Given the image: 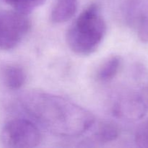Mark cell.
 Returning a JSON list of instances; mask_svg holds the SVG:
<instances>
[{
    "mask_svg": "<svg viewBox=\"0 0 148 148\" xmlns=\"http://www.w3.org/2000/svg\"><path fill=\"white\" fill-rule=\"evenodd\" d=\"M21 103L28 114L55 135L80 136L95 122L92 113L58 95L27 92L21 98Z\"/></svg>",
    "mask_w": 148,
    "mask_h": 148,
    "instance_id": "obj_1",
    "label": "cell"
},
{
    "mask_svg": "<svg viewBox=\"0 0 148 148\" xmlns=\"http://www.w3.org/2000/svg\"><path fill=\"white\" fill-rule=\"evenodd\" d=\"M106 24L97 3L81 12L66 32V43L75 53L87 56L95 52L106 33Z\"/></svg>",
    "mask_w": 148,
    "mask_h": 148,
    "instance_id": "obj_2",
    "label": "cell"
},
{
    "mask_svg": "<svg viewBox=\"0 0 148 148\" xmlns=\"http://www.w3.org/2000/svg\"><path fill=\"white\" fill-rule=\"evenodd\" d=\"M41 139L38 128L25 119H14L8 121L1 132V143L7 148L36 147Z\"/></svg>",
    "mask_w": 148,
    "mask_h": 148,
    "instance_id": "obj_3",
    "label": "cell"
},
{
    "mask_svg": "<svg viewBox=\"0 0 148 148\" xmlns=\"http://www.w3.org/2000/svg\"><path fill=\"white\" fill-rule=\"evenodd\" d=\"M31 28L27 14L15 10L0 11V49L11 50L17 47Z\"/></svg>",
    "mask_w": 148,
    "mask_h": 148,
    "instance_id": "obj_4",
    "label": "cell"
},
{
    "mask_svg": "<svg viewBox=\"0 0 148 148\" xmlns=\"http://www.w3.org/2000/svg\"><path fill=\"white\" fill-rule=\"evenodd\" d=\"M147 111V106L143 98L138 95H132L123 100L118 106L117 114L125 116L132 119L142 118Z\"/></svg>",
    "mask_w": 148,
    "mask_h": 148,
    "instance_id": "obj_5",
    "label": "cell"
},
{
    "mask_svg": "<svg viewBox=\"0 0 148 148\" xmlns=\"http://www.w3.org/2000/svg\"><path fill=\"white\" fill-rule=\"evenodd\" d=\"M131 22L134 23L138 30L139 36L143 40H148V4L145 3H132L130 6Z\"/></svg>",
    "mask_w": 148,
    "mask_h": 148,
    "instance_id": "obj_6",
    "label": "cell"
},
{
    "mask_svg": "<svg viewBox=\"0 0 148 148\" xmlns=\"http://www.w3.org/2000/svg\"><path fill=\"white\" fill-rule=\"evenodd\" d=\"M77 6V0H56L51 13V20L56 24L66 23L76 14Z\"/></svg>",
    "mask_w": 148,
    "mask_h": 148,
    "instance_id": "obj_7",
    "label": "cell"
},
{
    "mask_svg": "<svg viewBox=\"0 0 148 148\" xmlns=\"http://www.w3.org/2000/svg\"><path fill=\"white\" fill-rule=\"evenodd\" d=\"M4 84L11 90H18L25 85L27 79L24 69L17 65H10L3 72Z\"/></svg>",
    "mask_w": 148,
    "mask_h": 148,
    "instance_id": "obj_8",
    "label": "cell"
},
{
    "mask_svg": "<svg viewBox=\"0 0 148 148\" xmlns=\"http://www.w3.org/2000/svg\"><path fill=\"white\" fill-rule=\"evenodd\" d=\"M121 59L118 56L108 58L101 64L97 72V78L101 82H108L116 77L121 66Z\"/></svg>",
    "mask_w": 148,
    "mask_h": 148,
    "instance_id": "obj_9",
    "label": "cell"
},
{
    "mask_svg": "<svg viewBox=\"0 0 148 148\" xmlns=\"http://www.w3.org/2000/svg\"><path fill=\"white\" fill-rule=\"evenodd\" d=\"M119 135V130L115 124L104 121L99 124L95 132V138L102 143H108L116 140Z\"/></svg>",
    "mask_w": 148,
    "mask_h": 148,
    "instance_id": "obj_10",
    "label": "cell"
},
{
    "mask_svg": "<svg viewBox=\"0 0 148 148\" xmlns=\"http://www.w3.org/2000/svg\"><path fill=\"white\" fill-rule=\"evenodd\" d=\"M1 1L11 6L15 11L28 15L33 10L43 5L46 0H1Z\"/></svg>",
    "mask_w": 148,
    "mask_h": 148,
    "instance_id": "obj_11",
    "label": "cell"
},
{
    "mask_svg": "<svg viewBox=\"0 0 148 148\" xmlns=\"http://www.w3.org/2000/svg\"><path fill=\"white\" fill-rule=\"evenodd\" d=\"M135 143L138 147H148V121L142 124L137 130Z\"/></svg>",
    "mask_w": 148,
    "mask_h": 148,
    "instance_id": "obj_12",
    "label": "cell"
}]
</instances>
